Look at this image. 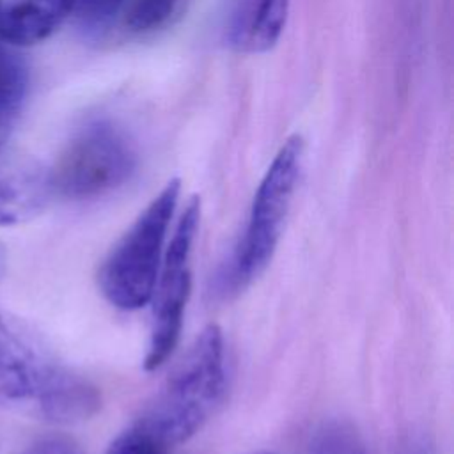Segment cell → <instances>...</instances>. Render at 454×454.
<instances>
[{"label": "cell", "instance_id": "cell-1", "mask_svg": "<svg viewBox=\"0 0 454 454\" xmlns=\"http://www.w3.org/2000/svg\"><path fill=\"white\" fill-rule=\"evenodd\" d=\"M0 406L69 424L94 415L99 394L39 335L0 310Z\"/></svg>", "mask_w": 454, "mask_h": 454}, {"label": "cell", "instance_id": "cell-2", "mask_svg": "<svg viewBox=\"0 0 454 454\" xmlns=\"http://www.w3.org/2000/svg\"><path fill=\"white\" fill-rule=\"evenodd\" d=\"M227 387L223 333L207 325L135 420L165 447L190 440L215 413Z\"/></svg>", "mask_w": 454, "mask_h": 454}, {"label": "cell", "instance_id": "cell-3", "mask_svg": "<svg viewBox=\"0 0 454 454\" xmlns=\"http://www.w3.org/2000/svg\"><path fill=\"white\" fill-rule=\"evenodd\" d=\"M179 192V179H170L103 261L98 284L114 307L137 310L151 301Z\"/></svg>", "mask_w": 454, "mask_h": 454}, {"label": "cell", "instance_id": "cell-4", "mask_svg": "<svg viewBox=\"0 0 454 454\" xmlns=\"http://www.w3.org/2000/svg\"><path fill=\"white\" fill-rule=\"evenodd\" d=\"M303 160V138L289 137L271 160L254 195L245 232L223 275V286L239 291L270 264L280 241Z\"/></svg>", "mask_w": 454, "mask_h": 454}, {"label": "cell", "instance_id": "cell-5", "mask_svg": "<svg viewBox=\"0 0 454 454\" xmlns=\"http://www.w3.org/2000/svg\"><path fill=\"white\" fill-rule=\"evenodd\" d=\"M200 220V200L192 197L177 220L172 239L163 252L153 291V323L144 358L147 371L158 369L179 342L184 309L192 289V247Z\"/></svg>", "mask_w": 454, "mask_h": 454}, {"label": "cell", "instance_id": "cell-6", "mask_svg": "<svg viewBox=\"0 0 454 454\" xmlns=\"http://www.w3.org/2000/svg\"><path fill=\"white\" fill-rule=\"evenodd\" d=\"M135 168V151L110 124L80 131L50 168L53 193L89 199L121 186Z\"/></svg>", "mask_w": 454, "mask_h": 454}, {"label": "cell", "instance_id": "cell-7", "mask_svg": "<svg viewBox=\"0 0 454 454\" xmlns=\"http://www.w3.org/2000/svg\"><path fill=\"white\" fill-rule=\"evenodd\" d=\"M51 195L48 168L28 160L0 158V227L37 216Z\"/></svg>", "mask_w": 454, "mask_h": 454}, {"label": "cell", "instance_id": "cell-8", "mask_svg": "<svg viewBox=\"0 0 454 454\" xmlns=\"http://www.w3.org/2000/svg\"><path fill=\"white\" fill-rule=\"evenodd\" d=\"M71 0H0V41L32 46L48 39L69 16Z\"/></svg>", "mask_w": 454, "mask_h": 454}, {"label": "cell", "instance_id": "cell-9", "mask_svg": "<svg viewBox=\"0 0 454 454\" xmlns=\"http://www.w3.org/2000/svg\"><path fill=\"white\" fill-rule=\"evenodd\" d=\"M291 0H247L234 28L236 44L248 51H266L280 39Z\"/></svg>", "mask_w": 454, "mask_h": 454}, {"label": "cell", "instance_id": "cell-10", "mask_svg": "<svg viewBox=\"0 0 454 454\" xmlns=\"http://www.w3.org/2000/svg\"><path fill=\"white\" fill-rule=\"evenodd\" d=\"M27 90V73L9 44L0 41V147L5 144Z\"/></svg>", "mask_w": 454, "mask_h": 454}, {"label": "cell", "instance_id": "cell-11", "mask_svg": "<svg viewBox=\"0 0 454 454\" xmlns=\"http://www.w3.org/2000/svg\"><path fill=\"white\" fill-rule=\"evenodd\" d=\"M183 0H129L124 25L135 34H151L167 27L181 11Z\"/></svg>", "mask_w": 454, "mask_h": 454}, {"label": "cell", "instance_id": "cell-12", "mask_svg": "<svg viewBox=\"0 0 454 454\" xmlns=\"http://www.w3.org/2000/svg\"><path fill=\"white\" fill-rule=\"evenodd\" d=\"M309 454H367L358 434L344 424L321 426L309 443Z\"/></svg>", "mask_w": 454, "mask_h": 454}, {"label": "cell", "instance_id": "cell-13", "mask_svg": "<svg viewBox=\"0 0 454 454\" xmlns=\"http://www.w3.org/2000/svg\"><path fill=\"white\" fill-rule=\"evenodd\" d=\"M170 452L172 449L158 442L137 422H133L128 429L119 433L105 450V454H170Z\"/></svg>", "mask_w": 454, "mask_h": 454}, {"label": "cell", "instance_id": "cell-14", "mask_svg": "<svg viewBox=\"0 0 454 454\" xmlns=\"http://www.w3.org/2000/svg\"><path fill=\"white\" fill-rule=\"evenodd\" d=\"M126 4V0H71V12L87 25H103Z\"/></svg>", "mask_w": 454, "mask_h": 454}, {"label": "cell", "instance_id": "cell-15", "mask_svg": "<svg viewBox=\"0 0 454 454\" xmlns=\"http://www.w3.org/2000/svg\"><path fill=\"white\" fill-rule=\"evenodd\" d=\"M4 270H5V250H4V247L0 245V280H2Z\"/></svg>", "mask_w": 454, "mask_h": 454}, {"label": "cell", "instance_id": "cell-16", "mask_svg": "<svg viewBox=\"0 0 454 454\" xmlns=\"http://www.w3.org/2000/svg\"><path fill=\"white\" fill-rule=\"evenodd\" d=\"M410 454H429V450L424 449V445H417Z\"/></svg>", "mask_w": 454, "mask_h": 454}, {"label": "cell", "instance_id": "cell-17", "mask_svg": "<svg viewBox=\"0 0 454 454\" xmlns=\"http://www.w3.org/2000/svg\"><path fill=\"white\" fill-rule=\"evenodd\" d=\"M255 454H273V452H266V450H262V452H255Z\"/></svg>", "mask_w": 454, "mask_h": 454}, {"label": "cell", "instance_id": "cell-18", "mask_svg": "<svg viewBox=\"0 0 454 454\" xmlns=\"http://www.w3.org/2000/svg\"><path fill=\"white\" fill-rule=\"evenodd\" d=\"M32 454H37V452H32Z\"/></svg>", "mask_w": 454, "mask_h": 454}]
</instances>
